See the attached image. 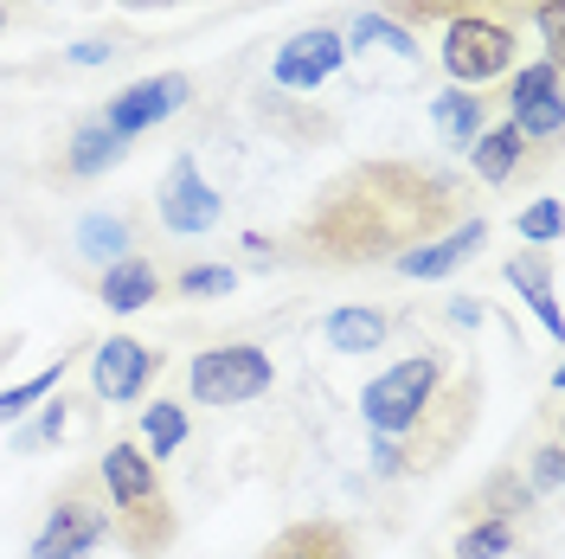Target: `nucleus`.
<instances>
[{
  "label": "nucleus",
  "mask_w": 565,
  "mask_h": 559,
  "mask_svg": "<svg viewBox=\"0 0 565 559\" xmlns=\"http://www.w3.org/2000/svg\"><path fill=\"white\" fill-rule=\"evenodd\" d=\"M462 219H476V187L462 175L418 155H373L321 180L289 225V251L316 271H392L405 251L457 232Z\"/></svg>",
  "instance_id": "f257e3e1"
},
{
  "label": "nucleus",
  "mask_w": 565,
  "mask_h": 559,
  "mask_svg": "<svg viewBox=\"0 0 565 559\" xmlns=\"http://www.w3.org/2000/svg\"><path fill=\"white\" fill-rule=\"evenodd\" d=\"M360 419L373 431L366 470H373L380 483L437 476V470L476 437V419H482V373H476V360L462 367L457 348L418 341L412 354H398L386 373L366 380Z\"/></svg>",
  "instance_id": "f03ea898"
},
{
  "label": "nucleus",
  "mask_w": 565,
  "mask_h": 559,
  "mask_svg": "<svg viewBox=\"0 0 565 559\" xmlns=\"http://www.w3.org/2000/svg\"><path fill=\"white\" fill-rule=\"evenodd\" d=\"M97 483H104V515H109V540L129 559H161L180 540V508L168 483H161V463L141 451L136 437H109L97 451Z\"/></svg>",
  "instance_id": "7ed1b4c3"
},
{
  "label": "nucleus",
  "mask_w": 565,
  "mask_h": 559,
  "mask_svg": "<svg viewBox=\"0 0 565 559\" xmlns=\"http://www.w3.org/2000/svg\"><path fill=\"white\" fill-rule=\"evenodd\" d=\"M104 540H109L104 483H97V470H71L33 534V559H90Z\"/></svg>",
  "instance_id": "20e7f679"
},
{
  "label": "nucleus",
  "mask_w": 565,
  "mask_h": 559,
  "mask_svg": "<svg viewBox=\"0 0 565 559\" xmlns=\"http://www.w3.org/2000/svg\"><path fill=\"white\" fill-rule=\"evenodd\" d=\"M514 65H521V33L501 13H462L444 27V71L457 77V91H482Z\"/></svg>",
  "instance_id": "39448f33"
},
{
  "label": "nucleus",
  "mask_w": 565,
  "mask_h": 559,
  "mask_svg": "<svg viewBox=\"0 0 565 559\" xmlns=\"http://www.w3.org/2000/svg\"><path fill=\"white\" fill-rule=\"evenodd\" d=\"M270 354L257 341H212L193 354L186 386H193V405H250L264 386H270Z\"/></svg>",
  "instance_id": "423d86ee"
},
{
  "label": "nucleus",
  "mask_w": 565,
  "mask_h": 559,
  "mask_svg": "<svg viewBox=\"0 0 565 559\" xmlns=\"http://www.w3.org/2000/svg\"><path fill=\"white\" fill-rule=\"evenodd\" d=\"M508 123H514L533 148H559V136H565L559 59H533V65L508 71Z\"/></svg>",
  "instance_id": "0eeeda50"
},
{
  "label": "nucleus",
  "mask_w": 565,
  "mask_h": 559,
  "mask_svg": "<svg viewBox=\"0 0 565 559\" xmlns=\"http://www.w3.org/2000/svg\"><path fill=\"white\" fill-rule=\"evenodd\" d=\"M148 219H154L161 232H174V239H200V232H212V225L225 219V200H218V187L200 175L193 155H174V168H168L161 187H154Z\"/></svg>",
  "instance_id": "6e6552de"
},
{
  "label": "nucleus",
  "mask_w": 565,
  "mask_h": 559,
  "mask_svg": "<svg viewBox=\"0 0 565 559\" xmlns=\"http://www.w3.org/2000/svg\"><path fill=\"white\" fill-rule=\"evenodd\" d=\"M161 367H168V354L154 348V341L109 335V341L90 348V392L104 405H136V399H148V386L161 380Z\"/></svg>",
  "instance_id": "1a4fd4ad"
},
{
  "label": "nucleus",
  "mask_w": 565,
  "mask_h": 559,
  "mask_svg": "<svg viewBox=\"0 0 565 559\" xmlns=\"http://www.w3.org/2000/svg\"><path fill=\"white\" fill-rule=\"evenodd\" d=\"M186 97H193V77H186V71H161V77H141L129 91H116L97 123H104L109 136L136 141V136H148V129H161L168 116H180Z\"/></svg>",
  "instance_id": "9d476101"
},
{
  "label": "nucleus",
  "mask_w": 565,
  "mask_h": 559,
  "mask_svg": "<svg viewBox=\"0 0 565 559\" xmlns=\"http://www.w3.org/2000/svg\"><path fill=\"white\" fill-rule=\"evenodd\" d=\"M462 155H469V175L482 180V187H494V193L501 187H527V180H540L553 168V148H533L514 123H489Z\"/></svg>",
  "instance_id": "9b49d317"
},
{
  "label": "nucleus",
  "mask_w": 565,
  "mask_h": 559,
  "mask_svg": "<svg viewBox=\"0 0 565 559\" xmlns=\"http://www.w3.org/2000/svg\"><path fill=\"white\" fill-rule=\"evenodd\" d=\"M348 59V33H334V27H309V33L282 39L277 59H270V84L277 91H321L334 71Z\"/></svg>",
  "instance_id": "f8f14e48"
},
{
  "label": "nucleus",
  "mask_w": 565,
  "mask_h": 559,
  "mask_svg": "<svg viewBox=\"0 0 565 559\" xmlns=\"http://www.w3.org/2000/svg\"><path fill=\"white\" fill-rule=\"evenodd\" d=\"M141 232H148V219H141V212H129V207L84 212V219L71 225V264H84V271L97 277V271H109L116 257L141 251Z\"/></svg>",
  "instance_id": "ddd939ff"
},
{
  "label": "nucleus",
  "mask_w": 565,
  "mask_h": 559,
  "mask_svg": "<svg viewBox=\"0 0 565 559\" xmlns=\"http://www.w3.org/2000/svg\"><path fill=\"white\" fill-rule=\"evenodd\" d=\"M540 508H546V502L533 495V483L521 476V463H494L489 476L457 502V521H514V527H527Z\"/></svg>",
  "instance_id": "4468645a"
},
{
  "label": "nucleus",
  "mask_w": 565,
  "mask_h": 559,
  "mask_svg": "<svg viewBox=\"0 0 565 559\" xmlns=\"http://www.w3.org/2000/svg\"><path fill=\"white\" fill-rule=\"evenodd\" d=\"M122 155H129V141L109 136L97 116H84V123L71 129V141L58 148L52 180H58V187H84V180H97V175H109V168H122Z\"/></svg>",
  "instance_id": "2eb2a0df"
},
{
  "label": "nucleus",
  "mask_w": 565,
  "mask_h": 559,
  "mask_svg": "<svg viewBox=\"0 0 565 559\" xmlns=\"http://www.w3.org/2000/svg\"><path fill=\"white\" fill-rule=\"evenodd\" d=\"M97 303L116 315H136V309H154L161 303V289H168V277H161V264L148 257V251H129V257H116L109 271H97Z\"/></svg>",
  "instance_id": "dca6fc26"
},
{
  "label": "nucleus",
  "mask_w": 565,
  "mask_h": 559,
  "mask_svg": "<svg viewBox=\"0 0 565 559\" xmlns=\"http://www.w3.org/2000/svg\"><path fill=\"white\" fill-rule=\"evenodd\" d=\"M482 245H489V219L476 212V219H462L457 232H444V239H430V245L405 251L392 271H398V277H418V283H437V277H450V271H462Z\"/></svg>",
  "instance_id": "f3484780"
},
{
  "label": "nucleus",
  "mask_w": 565,
  "mask_h": 559,
  "mask_svg": "<svg viewBox=\"0 0 565 559\" xmlns=\"http://www.w3.org/2000/svg\"><path fill=\"white\" fill-rule=\"evenodd\" d=\"M257 559H360V534L334 515H309V521L282 527Z\"/></svg>",
  "instance_id": "a211bd4d"
},
{
  "label": "nucleus",
  "mask_w": 565,
  "mask_h": 559,
  "mask_svg": "<svg viewBox=\"0 0 565 559\" xmlns=\"http://www.w3.org/2000/svg\"><path fill=\"white\" fill-rule=\"evenodd\" d=\"M508 283L521 289V303L533 309V321L559 341V289H553V257H546V251H521V257H508Z\"/></svg>",
  "instance_id": "6ab92c4d"
},
{
  "label": "nucleus",
  "mask_w": 565,
  "mask_h": 559,
  "mask_svg": "<svg viewBox=\"0 0 565 559\" xmlns=\"http://www.w3.org/2000/svg\"><path fill=\"white\" fill-rule=\"evenodd\" d=\"M321 335H328L334 354H380L392 335V315L373 309V303H348V309H334L321 321Z\"/></svg>",
  "instance_id": "aec40b11"
},
{
  "label": "nucleus",
  "mask_w": 565,
  "mask_h": 559,
  "mask_svg": "<svg viewBox=\"0 0 565 559\" xmlns=\"http://www.w3.org/2000/svg\"><path fill=\"white\" fill-rule=\"evenodd\" d=\"M430 123L444 129L450 148H469V141L489 129V97H476V91H444V97L430 104Z\"/></svg>",
  "instance_id": "412c9836"
},
{
  "label": "nucleus",
  "mask_w": 565,
  "mask_h": 559,
  "mask_svg": "<svg viewBox=\"0 0 565 559\" xmlns=\"http://www.w3.org/2000/svg\"><path fill=\"white\" fill-rule=\"evenodd\" d=\"M136 444L154 456V463L174 456L180 444H186V405H174V399H148V405H141V424H136Z\"/></svg>",
  "instance_id": "4be33fe9"
},
{
  "label": "nucleus",
  "mask_w": 565,
  "mask_h": 559,
  "mask_svg": "<svg viewBox=\"0 0 565 559\" xmlns=\"http://www.w3.org/2000/svg\"><path fill=\"white\" fill-rule=\"evenodd\" d=\"M380 13L398 20L405 33H424V27H450L462 13H494L489 0H380Z\"/></svg>",
  "instance_id": "5701e85b"
},
{
  "label": "nucleus",
  "mask_w": 565,
  "mask_h": 559,
  "mask_svg": "<svg viewBox=\"0 0 565 559\" xmlns=\"http://www.w3.org/2000/svg\"><path fill=\"white\" fill-rule=\"evenodd\" d=\"M71 360H77V354H58V360H45V367H39L33 380H20V386H0V424L26 419V412H33L39 399H52V392H58V386H65Z\"/></svg>",
  "instance_id": "b1692460"
},
{
  "label": "nucleus",
  "mask_w": 565,
  "mask_h": 559,
  "mask_svg": "<svg viewBox=\"0 0 565 559\" xmlns=\"http://www.w3.org/2000/svg\"><path fill=\"white\" fill-rule=\"evenodd\" d=\"M514 540H521V527L514 521H457V547H450V559H508L514 553Z\"/></svg>",
  "instance_id": "393cba45"
},
{
  "label": "nucleus",
  "mask_w": 565,
  "mask_h": 559,
  "mask_svg": "<svg viewBox=\"0 0 565 559\" xmlns=\"http://www.w3.org/2000/svg\"><path fill=\"white\" fill-rule=\"evenodd\" d=\"M521 476L533 483V495H540V502H553V495H559V483H565V444H559V431H553V419H546V437L527 451Z\"/></svg>",
  "instance_id": "a878e982"
},
{
  "label": "nucleus",
  "mask_w": 565,
  "mask_h": 559,
  "mask_svg": "<svg viewBox=\"0 0 565 559\" xmlns=\"http://www.w3.org/2000/svg\"><path fill=\"white\" fill-rule=\"evenodd\" d=\"M232 289H238V271L232 264H186L174 277L180 303H206V296H232Z\"/></svg>",
  "instance_id": "bb28decb"
},
{
  "label": "nucleus",
  "mask_w": 565,
  "mask_h": 559,
  "mask_svg": "<svg viewBox=\"0 0 565 559\" xmlns=\"http://www.w3.org/2000/svg\"><path fill=\"white\" fill-rule=\"evenodd\" d=\"M353 45H386L398 59H418V33H405L386 13H360V20H353Z\"/></svg>",
  "instance_id": "cd10ccee"
},
{
  "label": "nucleus",
  "mask_w": 565,
  "mask_h": 559,
  "mask_svg": "<svg viewBox=\"0 0 565 559\" xmlns=\"http://www.w3.org/2000/svg\"><path fill=\"white\" fill-rule=\"evenodd\" d=\"M65 431H71V399H58V405H45L20 437H13V451H45V444H65Z\"/></svg>",
  "instance_id": "c85d7f7f"
},
{
  "label": "nucleus",
  "mask_w": 565,
  "mask_h": 559,
  "mask_svg": "<svg viewBox=\"0 0 565 559\" xmlns=\"http://www.w3.org/2000/svg\"><path fill=\"white\" fill-rule=\"evenodd\" d=\"M514 232H521V239H527V245H553V239H559V200H533L527 212H521V219H514Z\"/></svg>",
  "instance_id": "c756f323"
},
{
  "label": "nucleus",
  "mask_w": 565,
  "mask_h": 559,
  "mask_svg": "<svg viewBox=\"0 0 565 559\" xmlns=\"http://www.w3.org/2000/svg\"><path fill=\"white\" fill-rule=\"evenodd\" d=\"M533 27H540L546 59H559L565 52V0H533Z\"/></svg>",
  "instance_id": "7c9ffc66"
},
{
  "label": "nucleus",
  "mask_w": 565,
  "mask_h": 559,
  "mask_svg": "<svg viewBox=\"0 0 565 559\" xmlns=\"http://www.w3.org/2000/svg\"><path fill=\"white\" fill-rule=\"evenodd\" d=\"M109 52H122V45H109V39H84V45H71V65H104Z\"/></svg>",
  "instance_id": "2f4dec72"
},
{
  "label": "nucleus",
  "mask_w": 565,
  "mask_h": 559,
  "mask_svg": "<svg viewBox=\"0 0 565 559\" xmlns=\"http://www.w3.org/2000/svg\"><path fill=\"white\" fill-rule=\"evenodd\" d=\"M129 7H186V0H129Z\"/></svg>",
  "instance_id": "473e14b6"
},
{
  "label": "nucleus",
  "mask_w": 565,
  "mask_h": 559,
  "mask_svg": "<svg viewBox=\"0 0 565 559\" xmlns=\"http://www.w3.org/2000/svg\"><path fill=\"white\" fill-rule=\"evenodd\" d=\"M0 33H7V7H0Z\"/></svg>",
  "instance_id": "72a5a7b5"
},
{
  "label": "nucleus",
  "mask_w": 565,
  "mask_h": 559,
  "mask_svg": "<svg viewBox=\"0 0 565 559\" xmlns=\"http://www.w3.org/2000/svg\"><path fill=\"white\" fill-rule=\"evenodd\" d=\"M489 7H501V0H489Z\"/></svg>",
  "instance_id": "f704fd0d"
}]
</instances>
